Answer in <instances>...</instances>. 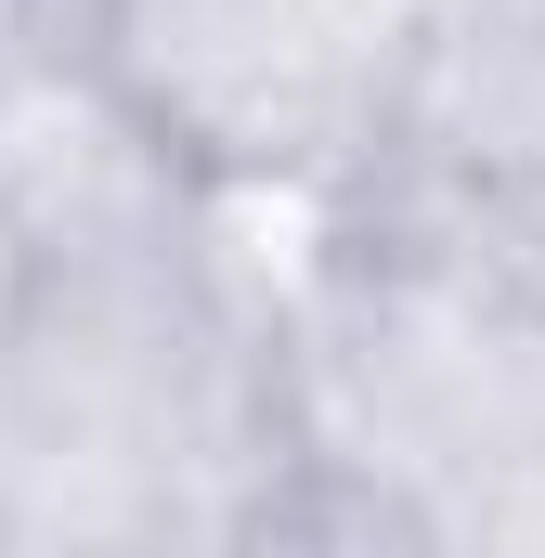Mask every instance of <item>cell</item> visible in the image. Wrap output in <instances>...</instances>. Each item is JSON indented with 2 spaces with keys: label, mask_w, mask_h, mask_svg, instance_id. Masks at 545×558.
Segmentation results:
<instances>
[{
  "label": "cell",
  "mask_w": 545,
  "mask_h": 558,
  "mask_svg": "<svg viewBox=\"0 0 545 558\" xmlns=\"http://www.w3.org/2000/svg\"><path fill=\"white\" fill-rule=\"evenodd\" d=\"M52 52H78V0H0V105H13Z\"/></svg>",
  "instance_id": "cell-2"
},
{
  "label": "cell",
  "mask_w": 545,
  "mask_h": 558,
  "mask_svg": "<svg viewBox=\"0 0 545 558\" xmlns=\"http://www.w3.org/2000/svg\"><path fill=\"white\" fill-rule=\"evenodd\" d=\"M0 221L26 274H195L208 169L131 105L105 52H52L0 105Z\"/></svg>",
  "instance_id": "cell-1"
},
{
  "label": "cell",
  "mask_w": 545,
  "mask_h": 558,
  "mask_svg": "<svg viewBox=\"0 0 545 558\" xmlns=\"http://www.w3.org/2000/svg\"><path fill=\"white\" fill-rule=\"evenodd\" d=\"M26 286H39V274H26V247H13V221H0V338H13V312H26Z\"/></svg>",
  "instance_id": "cell-3"
}]
</instances>
